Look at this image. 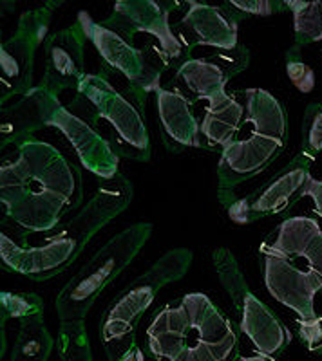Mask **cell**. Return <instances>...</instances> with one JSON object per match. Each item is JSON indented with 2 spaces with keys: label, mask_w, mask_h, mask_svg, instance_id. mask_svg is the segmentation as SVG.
I'll return each instance as SVG.
<instances>
[{
  "label": "cell",
  "mask_w": 322,
  "mask_h": 361,
  "mask_svg": "<svg viewBox=\"0 0 322 361\" xmlns=\"http://www.w3.org/2000/svg\"><path fill=\"white\" fill-rule=\"evenodd\" d=\"M308 176L306 164L292 163L265 186L232 202L227 208L228 217L237 224H252L268 215L281 214L288 208L290 199L304 188Z\"/></svg>",
  "instance_id": "14"
},
{
  "label": "cell",
  "mask_w": 322,
  "mask_h": 361,
  "mask_svg": "<svg viewBox=\"0 0 322 361\" xmlns=\"http://www.w3.org/2000/svg\"><path fill=\"white\" fill-rule=\"evenodd\" d=\"M179 8L178 2H156V0H121L116 2L114 11L100 24L118 31L127 40L134 42L138 33H149L160 44L163 63L167 69L176 71L190 60L179 38L174 35L169 17L172 9Z\"/></svg>",
  "instance_id": "9"
},
{
  "label": "cell",
  "mask_w": 322,
  "mask_h": 361,
  "mask_svg": "<svg viewBox=\"0 0 322 361\" xmlns=\"http://www.w3.org/2000/svg\"><path fill=\"white\" fill-rule=\"evenodd\" d=\"M272 247L285 257H304L310 269L322 276V231L311 217H290L277 228Z\"/></svg>",
  "instance_id": "21"
},
{
  "label": "cell",
  "mask_w": 322,
  "mask_h": 361,
  "mask_svg": "<svg viewBox=\"0 0 322 361\" xmlns=\"http://www.w3.org/2000/svg\"><path fill=\"white\" fill-rule=\"evenodd\" d=\"M56 349L60 361H93V350L85 331V322H60Z\"/></svg>",
  "instance_id": "26"
},
{
  "label": "cell",
  "mask_w": 322,
  "mask_h": 361,
  "mask_svg": "<svg viewBox=\"0 0 322 361\" xmlns=\"http://www.w3.org/2000/svg\"><path fill=\"white\" fill-rule=\"evenodd\" d=\"M299 195H301V197L302 195H310L315 201V214L322 217V180H317L311 176H308L304 188L301 190Z\"/></svg>",
  "instance_id": "34"
},
{
  "label": "cell",
  "mask_w": 322,
  "mask_h": 361,
  "mask_svg": "<svg viewBox=\"0 0 322 361\" xmlns=\"http://www.w3.org/2000/svg\"><path fill=\"white\" fill-rule=\"evenodd\" d=\"M246 96V121L254 125V134L285 141L288 137V119L281 102L265 89L244 90Z\"/></svg>",
  "instance_id": "23"
},
{
  "label": "cell",
  "mask_w": 322,
  "mask_h": 361,
  "mask_svg": "<svg viewBox=\"0 0 322 361\" xmlns=\"http://www.w3.org/2000/svg\"><path fill=\"white\" fill-rule=\"evenodd\" d=\"M62 2H47L42 8L33 9V11H25L18 20V29L20 33L29 37L38 45L44 44L47 40V33H49V24L53 18V11L58 8Z\"/></svg>",
  "instance_id": "29"
},
{
  "label": "cell",
  "mask_w": 322,
  "mask_h": 361,
  "mask_svg": "<svg viewBox=\"0 0 322 361\" xmlns=\"http://www.w3.org/2000/svg\"><path fill=\"white\" fill-rule=\"evenodd\" d=\"M214 267L217 271L219 280L223 283L225 291L228 293V296L234 302V307L237 309L241 305V302H243L244 295L250 289H248L244 276L241 275L236 257L227 247H219V250L214 251Z\"/></svg>",
  "instance_id": "27"
},
{
  "label": "cell",
  "mask_w": 322,
  "mask_h": 361,
  "mask_svg": "<svg viewBox=\"0 0 322 361\" xmlns=\"http://www.w3.org/2000/svg\"><path fill=\"white\" fill-rule=\"evenodd\" d=\"M244 18L241 13L225 6H208L190 0L189 11L176 27L179 31V42L185 47L189 58L199 45L214 47L217 51H232L237 45L239 20Z\"/></svg>",
  "instance_id": "11"
},
{
  "label": "cell",
  "mask_w": 322,
  "mask_h": 361,
  "mask_svg": "<svg viewBox=\"0 0 322 361\" xmlns=\"http://www.w3.org/2000/svg\"><path fill=\"white\" fill-rule=\"evenodd\" d=\"M286 73L290 80L301 92H311L315 87V74L310 66L299 60V54L295 53V47L286 54Z\"/></svg>",
  "instance_id": "31"
},
{
  "label": "cell",
  "mask_w": 322,
  "mask_h": 361,
  "mask_svg": "<svg viewBox=\"0 0 322 361\" xmlns=\"http://www.w3.org/2000/svg\"><path fill=\"white\" fill-rule=\"evenodd\" d=\"M239 329L203 293L167 304L147 329L149 350L160 361H230Z\"/></svg>",
  "instance_id": "2"
},
{
  "label": "cell",
  "mask_w": 322,
  "mask_h": 361,
  "mask_svg": "<svg viewBox=\"0 0 322 361\" xmlns=\"http://www.w3.org/2000/svg\"><path fill=\"white\" fill-rule=\"evenodd\" d=\"M53 349L54 340L46 327L44 314L22 318L11 350V361H49Z\"/></svg>",
  "instance_id": "24"
},
{
  "label": "cell",
  "mask_w": 322,
  "mask_h": 361,
  "mask_svg": "<svg viewBox=\"0 0 322 361\" xmlns=\"http://www.w3.org/2000/svg\"><path fill=\"white\" fill-rule=\"evenodd\" d=\"M109 361H145L143 353L138 347L136 333L100 336Z\"/></svg>",
  "instance_id": "30"
},
{
  "label": "cell",
  "mask_w": 322,
  "mask_h": 361,
  "mask_svg": "<svg viewBox=\"0 0 322 361\" xmlns=\"http://www.w3.org/2000/svg\"><path fill=\"white\" fill-rule=\"evenodd\" d=\"M265 283L270 295L299 314V336L311 353L322 350V316L315 312V295L322 291V276L317 271H301L288 257L263 244Z\"/></svg>",
  "instance_id": "5"
},
{
  "label": "cell",
  "mask_w": 322,
  "mask_h": 361,
  "mask_svg": "<svg viewBox=\"0 0 322 361\" xmlns=\"http://www.w3.org/2000/svg\"><path fill=\"white\" fill-rule=\"evenodd\" d=\"M0 201L25 230V240L28 233L56 228L82 204V173L53 145L28 137L17 145V159L0 169Z\"/></svg>",
  "instance_id": "1"
},
{
  "label": "cell",
  "mask_w": 322,
  "mask_h": 361,
  "mask_svg": "<svg viewBox=\"0 0 322 361\" xmlns=\"http://www.w3.org/2000/svg\"><path fill=\"white\" fill-rule=\"evenodd\" d=\"M78 92L95 105L100 119H107L111 123L112 134L109 143L118 156L141 163L150 159L153 148L143 119L145 102L131 94L127 89L120 92L109 82L105 69H100L96 74H85Z\"/></svg>",
  "instance_id": "4"
},
{
  "label": "cell",
  "mask_w": 322,
  "mask_h": 361,
  "mask_svg": "<svg viewBox=\"0 0 322 361\" xmlns=\"http://www.w3.org/2000/svg\"><path fill=\"white\" fill-rule=\"evenodd\" d=\"M285 145V141L257 134L248 140L232 141L221 152L217 164L219 192H232L234 186L259 176L282 152Z\"/></svg>",
  "instance_id": "15"
},
{
  "label": "cell",
  "mask_w": 322,
  "mask_h": 361,
  "mask_svg": "<svg viewBox=\"0 0 322 361\" xmlns=\"http://www.w3.org/2000/svg\"><path fill=\"white\" fill-rule=\"evenodd\" d=\"M134 190L131 180L118 173L112 179H98V192L91 197L78 212L76 217L62 226V230L53 237L56 238H71L75 240L83 251L85 244L104 228L107 222L118 217L121 212L129 208L133 201Z\"/></svg>",
  "instance_id": "10"
},
{
  "label": "cell",
  "mask_w": 322,
  "mask_h": 361,
  "mask_svg": "<svg viewBox=\"0 0 322 361\" xmlns=\"http://www.w3.org/2000/svg\"><path fill=\"white\" fill-rule=\"evenodd\" d=\"M153 235L150 222H138L114 235L100 247L93 259L76 273L56 296V312L60 322L83 320L98 296L121 271L136 259L145 243Z\"/></svg>",
  "instance_id": "3"
},
{
  "label": "cell",
  "mask_w": 322,
  "mask_h": 361,
  "mask_svg": "<svg viewBox=\"0 0 322 361\" xmlns=\"http://www.w3.org/2000/svg\"><path fill=\"white\" fill-rule=\"evenodd\" d=\"M250 62L246 47L237 45L232 51H217L208 58H190L178 69V78L196 98L212 99L227 92L225 87L236 74L244 71Z\"/></svg>",
  "instance_id": "16"
},
{
  "label": "cell",
  "mask_w": 322,
  "mask_h": 361,
  "mask_svg": "<svg viewBox=\"0 0 322 361\" xmlns=\"http://www.w3.org/2000/svg\"><path fill=\"white\" fill-rule=\"evenodd\" d=\"M100 116L89 99L78 92L75 102L60 107L51 127L58 128L75 147L80 163L98 179H112L118 176L120 156L114 152L109 140L98 132Z\"/></svg>",
  "instance_id": "8"
},
{
  "label": "cell",
  "mask_w": 322,
  "mask_h": 361,
  "mask_svg": "<svg viewBox=\"0 0 322 361\" xmlns=\"http://www.w3.org/2000/svg\"><path fill=\"white\" fill-rule=\"evenodd\" d=\"M80 255L82 250L71 238L49 237L46 246L25 247L13 243L6 233L0 235V257L6 267L35 282H44L64 273Z\"/></svg>",
  "instance_id": "12"
},
{
  "label": "cell",
  "mask_w": 322,
  "mask_h": 361,
  "mask_svg": "<svg viewBox=\"0 0 322 361\" xmlns=\"http://www.w3.org/2000/svg\"><path fill=\"white\" fill-rule=\"evenodd\" d=\"M286 8L294 13V29L297 45L314 44L322 40V0L302 2L288 0Z\"/></svg>",
  "instance_id": "25"
},
{
  "label": "cell",
  "mask_w": 322,
  "mask_h": 361,
  "mask_svg": "<svg viewBox=\"0 0 322 361\" xmlns=\"http://www.w3.org/2000/svg\"><path fill=\"white\" fill-rule=\"evenodd\" d=\"M44 314V300L35 293H0V325L4 329L6 322L11 318Z\"/></svg>",
  "instance_id": "28"
},
{
  "label": "cell",
  "mask_w": 322,
  "mask_h": 361,
  "mask_svg": "<svg viewBox=\"0 0 322 361\" xmlns=\"http://www.w3.org/2000/svg\"><path fill=\"white\" fill-rule=\"evenodd\" d=\"M244 107L227 92L208 99V109L201 121V135L214 150H221L232 143L241 128Z\"/></svg>",
  "instance_id": "22"
},
{
  "label": "cell",
  "mask_w": 322,
  "mask_h": 361,
  "mask_svg": "<svg viewBox=\"0 0 322 361\" xmlns=\"http://www.w3.org/2000/svg\"><path fill=\"white\" fill-rule=\"evenodd\" d=\"M40 45L17 31L0 45V102L24 96L33 89L35 53Z\"/></svg>",
  "instance_id": "19"
},
{
  "label": "cell",
  "mask_w": 322,
  "mask_h": 361,
  "mask_svg": "<svg viewBox=\"0 0 322 361\" xmlns=\"http://www.w3.org/2000/svg\"><path fill=\"white\" fill-rule=\"evenodd\" d=\"M236 361H273V357H266V356H261V354H257V356H246V357H237Z\"/></svg>",
  "instance_id": "35"
},
{
  "label": "cell",
  "mask_w": 322,
  "mask_h": 361,
  "mask_svg": "<svg viewBox=\"0 0 322 361\" xmlns=\"http://www.w3.org/2000/svg\"><path fill=\"white\" fill-rule=\"evenodd\" d=\"M236 311L241 314V331L252 340L261 356L273 357L282 353L292 340V334L279 322L275 312L266 307L252 291L244 295Z\"/></svg>",
  "instance_id": "20"
},
{
  "label": "cell",
  "mask_w": 322,
  "mask_h": 361,
  "mask_svg": "<svg viewBox=\"0 0 322 361\" xmlns=\"http://www.w3.org/2000/svg\"><path fill=\"white\" fill-rule=\"evenodd\" d=\"M304 143L311 152H322V105H311L306 111Z\"/></svg>",
  "instance_id": "32"
},
{
  "label": "cell",
  "mask_w": 322,
  "mask_h": 361,
  "mask_svg": "<svg viewBox=\"0 0 322 361\" xmlns=\"http://www.w3.org/2000/svg\"><path fill=\"white\" fill-rule=\"evenodd\" d=\"M157 102V118L161 125V137L170 152H181L185 148H210L203 143L201 125L190 111V99L176 89H160L156 90ZM212 150V148H210Z\"/></svg>",
  "instance_id": "18"
},
{
  "label": "cell",
  "mask_w": 322,
  "mask_h": 361,
  "mask_svg": "<svg viewBox=\"0 0 322 361\" xmlns=\"http://www.w3.org/2000/svg\"><path fill=\"white\" fill-rule=\"evenodd\" d=\"M85 40L87 35L80 20L51 35L46 40V71L38 85L56 96L66 89L78 90L85 78Z\"/></svg>",
  "instance_id": "13"
},
{
  "label": "cell",
  "mask_w": 322,
  "mask_h": 361,
  "mask_svg": "<svg viewBox=\"0 0 322 361\" xmlns=\"http://www.w3.org/2000/svg\"><path fill=\"white\" fill-rule=\"evenodd\" d=\"M76 20H80L87 38L95 44L104 66L127 78V90L131 94L145 102L149 92L160 89L161 74L167 69L160 47L147 45L143 49H138L134 42L95 22L87 11H80Z\"/></svg>",
  "instance_id": "7"
},
{
  "label": "cell",
  "mask_w": 322,
  "mask_h": 361,
  "mask_svg": "<svg viewBox=\"0 0 322 361\" xmlns=\"http://www.w3.org/2000/svg\"><path fill=\"white\" fill-rule=\"evenodd\" d=\"M192 262V251L185 247L170 250L143 275L116 295L100 320V336L133 334L160 289L183 279Z\"/></svg>",
  "instance_id": "6"
},
{
  "label": "cell",
  "mask_w": 322,
  "mask_h": 361,
  "mask_svg": "<svg viewBox=\"0 0 322 361\" xmlns=\"http://www.w3.org/2000/svg\"><path fill=\"white\" fill-rule=\"evenodd\" d=\"M227 4L236 9L237 13H241L243 17H248V15L270 17L273 13L282 11L286 8V4L273 2V0H232V2H227Z\"/></svg>",
  "instance_id": "33"
},
{
  "label": "cell",
  "mask_w": 322,
  "mask_h": 361,
  "mask_svg": "<svg viewBox=\"0 0 322 361\" xmlns=\"http://www.w3.org/2000/svg\"><path fill=\"white\" fill-rule=\"evenodd\" d=\"M62 103L51 90L37 85L20 96V102L2 109L0 119V145L20 143L33 137L35 132L44 127H51L54 116L60 111Z\"/></svg>",
  "instance_id": "17"
}]
</instances>
